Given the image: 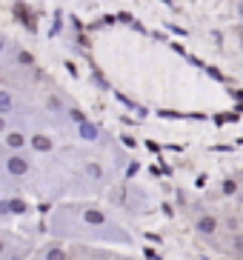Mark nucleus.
Here are the masks:
<instances>
[{"label":"nucleus","instance_id":"1a4fd4ad","mask_svg":"<svg viewBox=\"0 0 243 260\" xmlns=\"http://www.w3.org/2000/svg\"><path fill=\"white\" fill-rule=\"evenodd\" d=\"M46 260H66V252L54 246V249H49V252H46Z\"/></svg>","mask_w":243,"mask_h":260},{"label":"nucleus","instance_id":"f257e3e1","mask_svg":"<svg viewBox=\"0 0 243 260\" xmlns=\"http://www.w3.org/2000/svg\"><path fill=\"white\" fill-rule=\"evenodd\" d=\"M6 169H9L12 177H23L26 172H29V160H26L23 154H12V157L6 160Z\"/></svg>","mask_w":243,"mask_h":260},{"label":"nucleus","instance_id":"f8f14e48","mask_svg":"<svg viewBox=\"0 0 243 260\" xmlns=\"http://www.w3.org/2000/svg\"><path fill=\"white\" fill-rule=\"evenodd\" d=\"M223 191H226V194H232V191H235V180H226V183H223Z\"/></svg>","mask_w":243,"mask_h":260},{"label":"nucleus","instance_id":"ddd939ff","mask_svg":"<svg viewBox=\"0 0 243 260\" xmlns=\"http://www.w3.org/2000/svg\"><path fill=\"white\" fill-rule=\"evenodd\" d=\"M12 209H9V200H0V214H9Z\"/></svg>","mask_w":243,"mask_h":260},{"label":"nucleus","instance_id":"9d476101","mask_svg":"<svg viewBox=\"0 0 243 260\" xmlns=\"http://www.w3.org/2000/svg\"><path fill=\"white\" fill-rule=\"evenodd\" d=\"M17 60H20L23 66H32V54L29 52H20V54H17Z\"/></svg>","mask_w":243,"mask_h":260},{"label":"nucleus","instance_id":"f3484780","mask_svg":"<svg viewBox=\"0 0 243 260\" xmlns=\"http://www.w3.org/2000/svg\"><path fill=\"white\" fill-rule=\"evenodd\" d=\"M0 249H3V246H0Z\"/></svg>","mask_w":243,"mask_h":260},{"label":"nucleus","instance_id":"7ed1b4c3","mask_svg":"<svg viewBox=\"0 0 243 260\" xmlns=\"http://www.w3.org/2000/svg\"><path fill=\"white\" fill-rule=\"evenodd\" d=\"M215 229H218V223H215V217H209V214L198 220V232H203V235H212Z\"/></svg>","mask_w":243,"mask_h":260},{"label":"nucleus","instance_id":"dca6fc26","mask_svg":"<svg viewBox=\"0 0 243 260\" xmlns=\"http://www.w3.org/2000/svg\"><path fill=\"white\" fill-rule=\"evenodd\" d=\"M0 52H3V40H0Z\"/></svg>","mask_w":243,"mask_h":260},{"label":"nucleus","instance_id":"20e7f679","mask_svg":"<svg viewBox=\"0 0 243 260\" xmlns=\"http://www.w3.org/2000/svg\"><path fill=\"white\" fill-rule=\"evenodd\" d=\"M32 146H35L38 152H49V149H52V140L46 138V135H35V138H32Z\"/></svg>","mask_w":243,"mask_h":260},{"label":"nucleus","instance_id":"39448f33","mask_svg":"<svg viewBox=\"0 0 243 260\" xmlns=\"http://www.w3.org/2000/svg\"><path fill=\"white\" fill-rule=\"evenodd\" d=\"M80 138H83V140H95V138H98V126H92V123H80Z\"/></svg>","mask_w":243,"mask_h":260},{"label":"nucleus","instance_id":"6e6552de","mask_svg":"<svg viewBox=\"0 0 243 260\" xmlns=\"http://www.w3.org/2000/svg\"><path fill=\"white\" fill-rule=\"evenodd\" d=\"M6 112H12V98L6 92H0V115H6Z\"/></svg>","mask_w":243,"mask_h":260},{"label":"nucleus","instance_id":"0eeeda50","mask_svg":"<svg viewBox=\"0 0 243 260\" xmlns=\"http://www.w3.org/2000/svg\"><path fill=\"white\" fill-rule=\"evenodd\" d=\"M9 209H12L15 214H23V212H26V200H20V198H12V200H9Z\"/></svg>","mask_w":243,"mask_h":260},{"label":"nucleus","instance_id":"9b49d317","mask_svg":"<svg viewBox=\"0 0 243 260\" xmlns=\"http://www.w3.org/2000/svg\"><path fill=\"white\" fill-rule=\"evenodd\" d=\"M89 175L92 177H100V166H98V163H89Z\"/></svg>","mask_w":243,"mask_h":260},{"label":"nucleus","instance_id":"4468645a","mask_svg":"<svg viewBox=\"0 0 243 260\" xmlns=\"http://www.w3.org/2000/svg\"><path fill=\"white\" fill-rule=\"evenodd\" d=\"M72 117H75L77 123H83V120H86V117H83V112H77V109H72Z\"/></svg>","mask_w":243,"mask_h":260},{"label":"nucleus","instance_id":"423d86ee","mask_svg":"<svg viewBox=\"0 0 243 260\" xmlns=\"http://www.w3.org/2000/svg\"><path fill=\"white\" fill-rule=\"evenodd\" d=\"M86 223H92V226H100V223H106V217H103L98 209H89V212H86Z\"/></svg>","mask_w":243,"mask_h":260},{"label":"nucleus","instance_id":"2eb2a0df","mask_svg":"<svg viewBox=\"0 0 243 260\" xmlns=\"http://www.w3.org/2000/svg\"><path fill=\"white\" fill-rule=\"evenodd\" d=\"M0 132H3V117H0Z\"/></svg>","mask_w":243,"mask_h":260},{"label":"nucleus","instance_id":"f03ea898","mask_svg":"<svg viewBox=\"0 0 243 260\" xmlns=\"http://www.w3.org/2000/svg\"><path fill=\"white\" fill-rule=\"evenodd\" d=\"M6 143H9V149H23V146H26V135H23V132H9Z\"/></svg>","mask_w":243,"mask_h":260}]
</instances>
